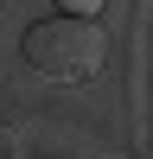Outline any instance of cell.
Wrapping results in <instances>:
<instances>
[{"label":"cell","instance_id":"1","mask_svg":"<svg viewBox=\"0 0 153 159\" xmlns=\"http://www.w3.org/2000/svg\"><path fill=\"white\" fill-rule=\"evenodd\" d=\"M19 57L32 64L38 76H51V83H89V76L102 70V32L83 13H58V19L26 25Z\"/></svg>","mask_w":153,"mask_h":159},{"label":"cell","instance_id":"2","mask_svg":"<svg viewBox=\"0 0 153 159\" xmlns=\"http://www.w3.org/2000/svg\"><path fill=\"white\" fill-rule=\"evenodd\" d=\"M58 7H64V13H83V19H96V13L109 7V0H58Z\"/></svg>","mask_w":153,"mask_h":159},{"label":"cell","instance_id":"3","mask_svg":"<svg viewBox=\"0 0 153 159\" xmlns=\"http://www.w3.org/2000/svg\"><path fill=\"white\" fill-rule=\"evenodd\" d=\"M0 159H26V153H19V134H13L7 121H0Z\"/></svg>","mask_w":153,"mask_h":159}]
</instances>
